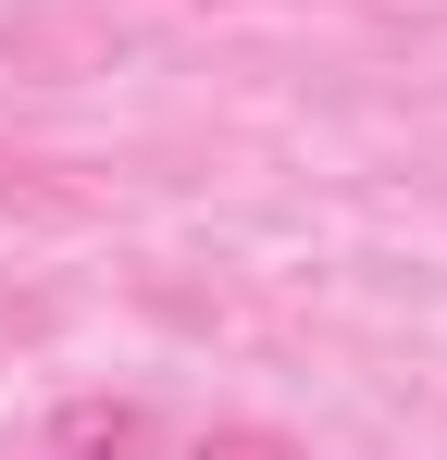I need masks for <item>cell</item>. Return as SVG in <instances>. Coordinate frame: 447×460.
<instances>
[{"instance_id":"6da1fadb","label":"cell","mask_w":447,"mask_h":460,"mask_svg":"<svg viewBox=\"0 0 447 460\" xmlns=\"http://www.w3.org/2000/svg\"><path fill=\"white\" fill-rule=\"evenodd\" d=\"M50 448L63 460H149V411L137 398H63L50 411Z\"/></svg>"},{"instance_id":"7a4b0ae2","label":"cell","mask_w":447,"mask_h":460,"mask_svg":"<svg viewBox=\"0 0 447 460\" xmlns=\"http://www.w3.org/2000/svg\"><path fill=\"white\" fill-rule=\"evenodd\" d=\"M187 460H311L298 436H274V423H199V448Z\"/></svg>"}]
</instances>
